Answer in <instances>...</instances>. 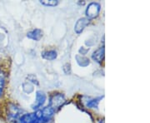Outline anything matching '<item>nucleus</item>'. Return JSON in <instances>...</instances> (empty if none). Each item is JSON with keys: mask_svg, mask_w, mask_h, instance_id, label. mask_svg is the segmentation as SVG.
Here are the masks:
<instances>
[{"mask_svg": "<svg viewBox=\"0 0 150 123\" xmlns=\"http://www.w3.org/2000/svg\"><path fill=\"white\" fill-rule=\"evenodd\" d=\"M99 123H104V121H103V120H101V121L99 122Z\"/></svg>", "mask_w": 150, "mask_h": 123, "instance_id": "13", "label": "nucleus"}, {"mask_svg": "<svg viewBox=\"0 0 150 123\" xmlns=\"http://www.w3.org/2000/svg\"><path fill=\"white\" fill-rule=\"evenodd\" d=\"M65 102V97L63 94H56L50 99L49 107H52L55 111V109L59 108Z\"/></svg>", "mask_w": 150, "mask_h": 123, "instance_id": "3", "label": "nucleus"}, {"mask_svg": "<svg viewBox=\"0 0 150 123\" xmlns=\"http://www.w3.org/2000/svg\"><path fill=\"white\" fill-rule=\"evenodd\" d=\"M27 36L28 38H30V39L35 40V41H38V40H40V38H42V36H43V32L40 29L36 28V29H33L31 32H28Z\"/></svg>", "mask_w": 150, "mask_h": 123, "instance_id": "8", "label": "nucleus"}, {"mask_svg": "<svg viewBox=\"0 0 150 123\" xmlns=\"http://www.w3.org/2000/svg\"><path fill=\"white\" fill-rule=\"evenodd\" d=\"M103 58H104V47L98 48L92 55V58L96 61L97 63H101Z\"/></svg>", "mask_w": 150, "mask_h": 123, "instance_id": "7", "label": "nucleus"}, {"mask_svg": "<svg viewBox=\"0 0 150 123\" xmlns=\"http://www.w3.org/2000/svg\"><path fill=\"white\" fill-rule=\"evenodd\" d=\"M41 112H42V116H43V118L45 120V122H48L51 118L53 117L54 112H55V111H54V109H53L52 107H49V106L44 107L43 110H41Z\"/></svg>", "mask_w": 150, "mask_h": 123, "instance_id": "6", "label": "nucleus"}, {"mask_svg": "<svg viewBox=\"0 0 150 123\" xmlns=\"http://www.w3.org/2000/svg\"><path fill=\"white\" fill-rule=\"evenodd\" d=\"M46 100V95L43 93V91H38L36 93V104L33 106V109H38L43 105Z\"/></svg>", "mask_w": 150, "mask_h": 123, "instance_id": "5", "label": "nucleus"}, {"mask_svg": "<svg viewBox=\"0 0 150 123\" xmlns=\"http://www.w3.org/2000/svg\"><path fill=\"white\" fill-rule=\"evenodd\" d=\"M42 56H43V58L47 60H54L57 58V53L54 50H49V51L43 52L42 53Z\"/></svg>", "mask_w": 150, "mask_h": 123, "instance_id": "9", "label": "nucleus"}, {"mask_svg": "<svg viewBox=\"0 0 150 123\" xmlns=\"http://www.w3.org/2000/svg\"><path fill=\"white\" fill-rule=\"evenodd\" d=\"M101 9V6L98 3L93 2L90 3L86 8V15L89 18H94L98 15Z\"/></svg>", "mask_w": 150, "mask_h": 123, "instance_id": "2", "label": "nucleus"}, {"mask_svg": "<svg viewBox=\"0 0 150 123\" xmlns=\"http://www.w3.org/2000/svg\"><path fill=\"white\" fill-rule=\"evenodd\" d=\"M4 76H0V96L3 95V90H4Z\"/></svg>", "mask_w": 150, "mask_h": 123, "instance_id": "12", "label": "nucleus"}, {"mask_svg": "<svg viewBox=\"0 0 150 123\" xmlns=\"http://www.w3.org/2000/svg\"><path fill=\"white\" fill-rule=\"evenodd\" d=\"M40 3L45 6L48 7H54L59 4V1L57 0H47V1H40Z\"/></svg>", "mask_w": 150, "mask_h": 123, "instance_id": "10", "label": "nucleus"}, {"mask_svg": "<svg viewBox=\"0 0 150 123\" xmlns=\"http://www.w3.org/2000/svg\"><path fill=\"white\" fill-rule=\"evenodd\" d=\"M89 23V19L87 18H79L77 22L75 23L74 26V30L75 32H77L78 34H79L81 32H83V30L86 27L87 25H88Z\"/></svg>", "mask_w": 150, "mask_h": 123, "instance_id": "4", "label": "nucleus"}, {"mask_svg": "<svg viewBox=\"0 0 150 123\" xmlns=\"http://www.w3.org/2000/svg\"><path fill=\"white\" fill-rule=\"evenodd\" d=\"M101 99V97H99L98 99H93V100H91V101H89V102L87 103V106L88 107H90V108H94V107H96L98 106V100H100Z\"/></svg>", "mask_w": 150, "mask_h": 123, "instance_id": "11", "label": "nucleus"}, {"mask_svg": "<svg viewBox=\"0 0 150 123\" xmlns=\"http://www.w3.org/2000/svg\"><path fill=\"white\" fill-rule=\"evenodd\" d=\"M45 120L43 118L41 110L30 114H25L16 123H45Z\"/></svg>", "mask_w": 150, "mask_h": 123, "instance_id": "1", "label": "nucleus"}]
</instances>
